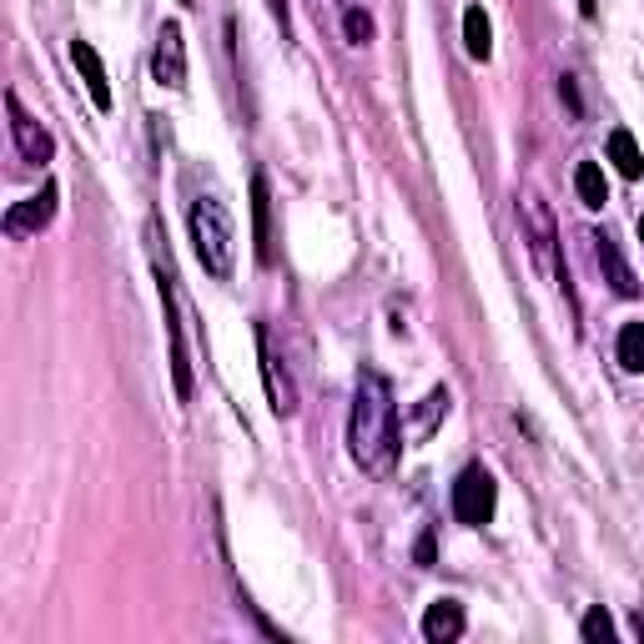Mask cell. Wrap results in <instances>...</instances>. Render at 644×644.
Returning a JSON list of instances; mask_svg holds the SVG:
<instances>
[{
    "label": "cell",
    "mask_w": 644,
    "mask_h": 644,
    "mask_svg": "<svg viewBox=\"0 0 644 644\" xmlns=\"http://www.w3.org/2000/svg\"><path fill=\"white\" fill-rule=\"evenodd\" d=\"M579 634H585L589 644H609V640H614V620H609V609L604 604L589 609L585 620H579Z\"/></svg>",
    "instance_id": "19"
},
{
    "label": "cell",
    "mask_w": 644,
    "mask_h": 644,
    "mask_svg": "<svg viewBox=\"0 0 644 644\" xmlns=\"http://www.w3.org/2000/svg\"><path fill=\"white\" fill-rule=\"evenodd\" d=\"M464 604L458 599H433L429 614H423V640L429 644H454L464 634Z\"/></svg>",
    "instance_id": "13"
},
{
    "label": "cell",
    "mask_w": 644,
    "mask_h": 644,
    "mask_svg": "<svg viewBox=\"0 0 644 644\" xmlns=\"http://www.w3.org/2000/svg\"><path fill=\"white\" fill-rule=\"evenodd\" d=\"M56 207H60V187L56 181H41L36 197L15 202L0 227H5V237H36V232H46L51 222H56Z\"/></svg>",
    "instance_id": "7"
},
{
    "label": "cell",
    "mask_w": 644,
    "mask_h": 644,
    "mask_svg": "<svg viewBox=\"0 0 644 644\" xmlns=\"http://www.w3.org/2000/svg\"><path fill=\"white\" fill-rule=\"evenodd\" d=\"M634 227H640V242H644V212H640V222H634Z\"/></svg>",
    "instance_id": "24"
},
{
    "label": "cell",
    "mask_w": 644,
    "mask_h": 644,
    "mask_svg": "<svg viewBox=\"0 0 644 644\" xmlns=\"http://www.w3.org/2000/svg\"><path fill=\"white\" fill-rule=\"evenodd\" d=\"M579 11H585L589 21H595V15H599V5H595V0H579Z\"/></svg>",
    "instance_id": "23"
},
{
    "label": "cell",
    "mask_w": 644,
    "mask_h": 644,
    "mask_svg": "<svg viewBox=\"0 0 644 644\" xmlns=\"http://www.w3.org/2000/svg\"><path fill=\"white\" fill-rule=\"evenodd\" d=\"M609 162H614V171H620L624 181H640L644 177V152H640V142H634L624 126H614V132H609Z\"/></svg>",
    "instance_id": "14"
},
{
    "label": "cell",
    "mask_w": 644,
    "mask_h": 644,
    "mask_svg": "<svg viewBox=\"0 0 644 644\" xmlns=\"http://www.w3.org/2000/svg\"><path fill=\"white\" fill-rule=\"evenodd\" d=\"M5 116H11V142L15 152H21V162H31V167H46L51 156H56V136L41 126L31 111L21 107V96L5 91Z\"/></svg>",
    "instance_id": "5"
},
{
    "label": "cell",
    "mask_w": 644,
    "mask_h": 644,
    "mask_svg": "<svg viewBox=\"0 0 644 644\" xmlns=\"http://www.w3.org/2000/svg\"><path fill=\"white\" fill-rule=\"evenodd\" d=\"M448 403H454V398H448V388H433V393L423 398V408H418V418H413L418 438H429V433L438 429V418H448Z\"/></svg>",
    "instance_id": "18"
},
{
    "label": "cell",
    "mask_w": 644,
    "mask_h": 644,
    "mask_svg": "<svg viewBox=\"0 0 644 644\" xmlns=\"http://www.w3.org/2000/svg\"><path fill=\"white\" fill-rule=\"evenodd\" d=\"M519 216H524V242L534 247V257L544 267H554V216H549V207L538 202L534 191H524V197H519Z\"/></svg>",
    "instance_id": "10"
},
{
    "label": "cell",
    "mask_w": 644,
    "mask_h": 644,
    "mask_svg": "<svg viewBox=\"0 0 644 644\" xmlns=\"http://www.w3.org/2000/svg\"><path fill=\"white\" fill-rule=\"evenodd\" d=\"M252 242H257V263L273 267L277 263V237H273V187L257 171L252 177Z\"/></svg>",
    "instance_id": "9"
},
{
    "label": "cell",
    "mask_w": 644,
    "mask_h": 644,
    "mask_svg": "<svg viewBox=\"0 0 644 644\" xmlns=\"http://www.w3.org/2000/svg\"><path fill=\"white\" fill-rule=\"evenodd\" d=\"M252 337H257V363H263L267 403H273V413H277V418H292V413H298V388H292V378H287L282 358H277V347H273V333H267V322H257V327H252Z\"/></svg>",
    "instance_id": "6"
},
{
    "label": "cell",
    "mask_w": 644,
    "mask_h": 644,
    "mask_svg": "<svg viewBox=\"0 0 644 644\" xmlns=\"http://www.w3.org/2000/svg\"><path fill=\"white\" fill-rule=\"evenodd\" d=\"M71 60H76V71H81L86 91H91L96 111H111V81H107V66H101L91 41H71Z\"/></svg>",
    "instance_id": "12"
},
{
    "label": "cell",
    "mask_w": 644,
    "mask_h": 644,
    "mask_svg": "<svg viewBox=\"0 0 644 644\" xmlns=\"http://www.w3.org/2000/svg\"><path fill=\"white\" fill-rule=\"evenodd\" d=\"M181 5H197V0H181Z\"/></svg>",
    "instance_id": "25"
},
{
    "label": "cell",
    "mask_w": 644,
    "mask_h": 644,
    "mask_svg": "<svg viewBox=\"0 0 644 644\" xmlns=\"http://www.w3.org/2000/svg\"><path fill=\"white\" fill-rule=\"evenodd\" d=\"M614 358L624 373H644V322H624L620 343H614Z\"/></svg>",
    "instance_id": "17"
},
{
    "label": "cell",
    "mask_w": 644,
    "mask_h": 644,
    "mask_svg": "<svg viewBox=\"0 0 644 644\" xmlns=\"http://www.w3.org/2000/svg\"><path fill=\"white\" fill-rule=\"evenodd\" d=\"M343 31H347V41H353V46H368V41H373V15L353 5V11L343 15Z\"/></svg>",
    "instance_id": "20"
},
{
    "label": "cell",
    "mask_w": 644,
    "mask_h": 644,
    "mask_svg": "<svg viewBox=\"0 0 644 644\" xmlns=\"http://www.w3.org/2000/svg\"><path fill=\"white\" fill-rule=\"evenodd\" d=\"M595 257H599V273H604V282L620 292V298H640V277H634V267L624 263L620 242L609 237V232H595Z\"/></svg>",
    "instance_id": "11"
},
{
    "label": "cell",
    "mask_w": 644,
    "mask_h": 644,
    "mask_svg": "<svg viewBox=\"0 0 644 644\" xmlns=\"http://www.w3.org/2000/svg\"><path fill=\"white\" fill-rule=\"evenodd\" d=\"M464 46L474 60L493 56V25H489V15H484V5H468L464 11Z\"/></svg>",
    "instance_id": "15"
},
{
    "label": "cell",
    "mask_w": 644,
    "mask_h": 644,
    "mask_svg": "<svg viewBox=\"0 0 644 644\" xmlns=\"http://www.w3.org/2000/svg\"><path fill=\"white\" fill-rule=\"evenodd\" d=\"M347 448L353 464L368 478H388L403 454V429H398V403H393V382L382 378L378 368L358 373L353 388V413H347Z\"/></svg>",
    "instance_id": "1"
},
{
    "label": "cell",
    "mask_w": 644,
    "mask_h": 644,
    "mask_svg": "<svg viewBox=\"0 0 644 644\" xmlns=\"http://www.w3.org/2000/svg\"><path fill=\"white\" fill-rule=\"evenodd\" d=\"M413 559H418V569H433V559H438V549H433V534H423L413 544Z\"/></svg>",
    "instance_id": "22"
},
{
    "label": "cell",
    "mask_w": 644,
    "mask_h": 644,
    "mask_svg": "<svg viewBox=\"0 0 644 644\" xmlns=\"http://www.w3.org/2000/svg\"><path fill=\"white\" fill-rule=\"evenodd\" d=\"M559 96H564V107H569L574 116H585V101H579V86H574V76H564V81H559Z\"/></svg>",
    "instance_id": "21"
},
{
    "label": "cell",
    "mask_w": 644,
    "mask_h": 644,
    "mask_svg": "<svg viewBox=\"0 0 644 644\" xmlns=\"http://www.w3.org/2000/svg\"><path fill=\"white\" fill-rule=\"evenodd\" d=\"M493 509H499V484H493V474L484 464H468L464 474L454 478V519L464 529H484L493 519Z\"/></svg>",
    "instance_id": "4"
},
{
    "label": "cell",
    "mask_w": 644,
    "mask_h": 644,
    "mask_svg": "<svg viewBox=\"0 0 644 644\" xmlns=\"http://www.w3.org/2000/svg\"><path fill=\"white\" fill-rule=\"evenodd\" d=\"M152 81L181 91L187 86V41H181V21H162L152 46Z\"/></svg>",
    "instance_id": "8"
},
{
    "label": "cell",
    "mask_w": 644,
    "mask_h": 644,
    "mask_svg": "<svg viewBox=\"0 0 644 644\" xmlns=\"http://www.w3.org/2000/svg\"><path fill=\"white\" fill-rule=\"evenodd\" d=\"M574 191H579V202H585L589 212H604L609 187H604V171H599V162H579V167H574Z\"/></svg>",
    "instance_id": "16"
},
{
    "label": "cell",
    "mask_w": 644,
    "mask_h": 644,
    "mask_svg": "<svg viewBox=\"0 0 644 644\" xmlns=\"http://www.w3.org/2000/svg\"><path fill=\"white\" fill-rule=\"evenodd\" d=\"M152 242V273H156V287H162V312H167V337H171V382H177V398L187 403L191 398V353H187V337H181V302H177V273H171V257L156 237V227L146 232Z\"/></svg>",
    "instance_id": "3"
},
{
    "label": "cell",
    "mask_w": 644,
    "mask_h": 644,
    "mask_svg": "<svg viewBox=\"0 0 644 644\" xmlns=\"http://www.w3.org/2000/svg\"><path fill=\"white\" fill-rule=\"evenodd\" d=\"M187 232H191V252L202 273H212L216 282H227L232 267H237V227H232V212L216 197H191L187 207Z\"/></svg>",
    "instance_id": "2"
}]
</instances>
